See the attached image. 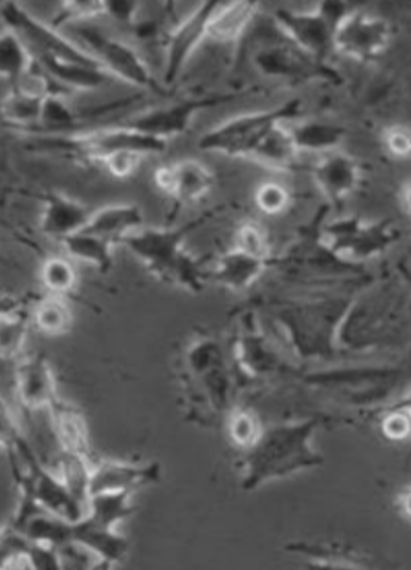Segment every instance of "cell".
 <instances>
[{
	"instance_id": "cell-1",
	"label": "cell",
	"mask_w": 411,
	"mask_h": 570,
	"mask_svg": "<svg viewBox=\"0 0 411 570\" xmlns=\"http://www.w3.org/2000/svg\"><path fill=\"white\" fill-rule=\"evenodd\" d=\"M214 212L176 227H143L121 245L144 264L151 275L168 284L193 292L203 289L205 273L202 263L186 249L189 235L208 222Z\"/></svg>"
},
{
	"instance_id": "cell-2",
	"label": "cell",
	"mask_w": 411,
	"mask_h": 570,
	"mask_svg": "<svg viewBox=\"0 0 411 570\" xmlns=\"http://www.w3.org/2000/svg\"><path fill=\"white\" fill-rule=\"evenodd\" d=\"M315 421L302 425L278 426L263 432L245 456L244 488L254 490L264 481L319 465L320 456L310 450L309 439Z\"/></svg>"
},
{
	"instance_id": "cell-3",
	"label": "cell",
	"mask_w": 411,
	"mask_h": 570,
	"mask_svg": "<svg viewBox=\"0 0 411 570\" xmlns=\"http://www.w3.org/2000/svg\"><path fill=\"white\" fill-rule=\"evenodd\" d=\"M301 114V99H292L273 109L234 117L205 132L198 140V148L215 155L248 160L275 126L296 120Z\"/></svg>"
},
{
	"instance_id": "cell-4",
	"label": "cell",
	"mask_w": 411,
	"mask_h": 570,
	"mask_svg": "<svg viewBox=\"0 0 411 570\" xmlns=\"http://www.w3.org/2000/svg\"><path fill=\"white\" fill-rule=\"evenodd\" d=\"M47 148L62 155L80 158L88 163L101 164L116 151H138L146 157L167 150V142L137 131L130 126H110L85 132L45 134Z\"/></svg>"
},
{
	"instance_id": "cell-5",
	"label": "cell",
	"mask_w": 411,
	"mask_h": 570,
	"mask_svg": "<svg viewBox=\"0 0 411 570\" xmlns=\"http://www.w3.org/2000/svg\"><path fill=\"white\" fill-rule=\"evenodd\" d=\"M346 13L345 0H321L311 11L278 10L275 23L287 42L324 62L334 51V35Z\"/></svg>"
},
{
	"instance_id": "cell-6",
	"label": "cell",
	"mask_w": 411,
	"mask_h": 570,
	"mask_svg": "<svg viewBox=\"0 0 411 570\" xmlns=\"http://www.w3.org/2000/svg\"><path fill=\"white\" fill-rule=\"evenodd\" d=\"M90 22H80L76 33L80 45L96 57L111 78L139 90L163 94L164 85L156 79L149 65L131 45L90 26Z\"/></svg>"
},
{
	"instance_id": "cell-7",
	"label": "cell",
	"mask_w": 411,
	"mask_h": 570,
	"mask_svg": "<svg viewBox=\"0 0 411 570\" xmlns=\"http://www.w3.org/2000/svg\"><path fill=\"white\" fill-rule=\"evenodd\" d=\"M398 230L386 220H368L345 216L326 223L321 232L322 245L344 261H368L383 254L395 243Z\"/></svg>"
},
{
	"instance_id": "cell-8",
	"label": "cell",
	"mask_w": 411,
	"mask_h": 570,
	"mask_svg": "<svg viewBox=\"0 0 411 570\" xmlns=\"http://www.w3.org/2000/svg\"><path fill=\"white\" fill-rule=\"evenodd\" d=\"M244 94L246 91L211 94V96L158 106V108L145 110L143 114L134 116L125 125L168 144L169 139L185 134L202 111L232 102L234 99L243 97Z\"/></svg>"
},
{
	"instance_id": "cell-9",
	"label": "cell",
	"mask_w": 411,
	"mask_h": 570,
	"mask_svg": "<svg viewBox=\"0 0 411 570\" xmlns=\"http://www.w3.org/2000/svg\"><path fill=\"white\" fill-rule=\"evenodd\" d=\"M392 43L390 22L381 17L349 11L334 35L333 50L362 63L378 61Z\"/></svg>"
},
{
	"instance_id": "cell-10",
	"label": "cell",
	"mask_w": 411,
	"mask_h": 570,
	"mask_svg": "<svg viewBox=\"0 0 411 570\" xmlns=\"http://www.w3.org/2000/svg\"><path fill=\"white\" fill-rule=\"evenodd\" d=\"M223 0H204L198 8L169 32L164 55L163 85L173 86L204 42L211 21Z\"/></svg>"
},
{
	"instance_id": "cell-11",
	"label": "cell",
	"mask_w": 411,
	"mask_h": 570,
	"mask_svg": "<svg viewBox=\"0 0 411 570\" xmlns=\"http://www.w3.org/2000/svg\"><path fill=\"white\" fill-rule=\"evenodd\" d=\"M153 180L163 194L176 203L187 205L208 197L214 189L216 176L207 164L196 158H184L157 167Z\"/></svg>"
},
{
	"instance_id": "cell-12",
	"label": "cell",
	"mask_w": 411,
	"mask_h": 570,
	"mask_svg": "<svg viewBox=\"0 0 411 570\" xmlns=\"http://www.w3.org/2000/svg\"><path fill=\"white\" fill-rule=\"evenodd\" d=\"M311 174L316 189L332 205H342L354 196L363 178L361 163L339 149L321 155Z\"/></svg>"
},
{
	"instance_id": "cell-13",
	"label": "cell",
	"mask_w": 411,
	"mask_h": 570,
	"mask_svg": "<svg viewBox=\"0 0 411 570\" xmlns=\"http://www.w3.org/2000/svg\"><path fill=\"white\" fill-rule=\"evenodd\" d=\"M261 73L275 79L305 80L326 75L324 62L305 55L295 45L262 47L254 57Z\"/></svg>"
},
{
	"instance_id": "cell-14",
	"label": "cell",
	"mask_w": 411,
	"mask_h": 570,
	"mask_svg": "<svg viewBox=\"0 0 411 570\" xmlns=\"http://www.w3.org/2000/svg\"><path fill=\"white\" fill-rule=\"evenodd\" d=\"M92 212L84 203L62 193L47 196L40 212L39 227L46 237L61 240L85 230Z\"/></svg>"
},
{
	"instance_id": "cell-15",
	"label": "cell",
	"mask_w": 411,
	"mask_h": 570,
	"mask_svg": "<svg viewBox=\"0 0 411 570\" xmlns=\"http://www.w3.org/2000/svg\"><path fill=\"white\" fill-rule=\"evenodd\" d=\"M160 465L150 463L135 466L130 463L102 462L92 466L88 493L90 497L104 492H134L138 488L160 480Z\"/></svg>"
},
{
	"instance_id": "cell-16",
	"label": "cell",
	"mask_w": 411,
	"mask_h": 570,
	"mask_svg": "<svg viewBox=\"0 0 411 570\" xmlns=\"http://www.w3.org/2000/svg\"><path fill=\"white\" fill-rule=\"evenodd\" d=\"M35 58L47 76L67 91H94L115 80L101 65L67 61L46 56Z\"/></svg>"
},
{
	"instance_id": "cell-17",
	"label": "cell",
	"mask_w": 411,
	"mask_h": 570,
	"mask_svg": "<svg viewBox=\"0 0 411 570\" xmlns=\"http://www.w3.org/2000/svg\"><path fill=\"white\" fill-rule=\"evenodd\" d=\"M144 210L133 203L107 205L92 212L85 230L101 235L116 245L144 227Z\"/></svg>"
},
{
	"instance_id": "cell-18",
	"label": "cell",
	"mask_w": 411,
	"mask_h": 570,
	"mask_svg": "<svg viewBox=\"0 0 411 570\" xmlns=\"http://www.w3.org/2000/svg\"><path fill=\"white\" fill-rule=\"evenodd\" d=\"M16 392L26 407L39 410L52 407L57 402L56 384L49 364L42 360H29L16 370Z\"/></svg>"
},
{
	"instance_id": "cell-19",
	"label": "cell",
	"mask_w": 411,
	"mask_h": 570,
	"mask_svg": "<svg viewBox=\"0 0 411 570\" xmlns=\"http://www.w3.org/2000/svg\"><path fill=\"white\" fill-rule=\"evenodd\" d=\"M262 0H232L222 4L211 21L207 40L217 45L238 42L260 13Z\"/></svg>"
},
{
	"instance_id": "cell-20",
	"label": "cell",
	"mask_w": 411,
	"mask_h": 570,
	"mask_svg": "<svg viewBox=\"0 0 411 570\" xmlns=\"http://www.w3.org/2000/svg\"><path fill=\"white\" fill-rule=\"evenodd\" d=\"M270 261L243 254L232 248L217 258L209 278L232 291H245L266 272Z\"/></svg>"
},
{
	"instance_id": "cell-21",
	"label": "cell",
	"mask_w": 411,
	"mask_h": 570,
	"mask_svg": "<svg viewBox=\"0 0 411 570\" xmlns=\"http://www.w3.org/2000/svg\"><path fill=\"white\" fill-rule=\"evenodd\" d=\"M287 122L275 126L252 153L248 160L270 170H277V173H286V170L295 168L301 151L293 142Z\"/></svg>"
},
{
	"instance_id": "cell-22",
	"label": "cell",
	"mask_w": 411,
	"mask_h": 570,
	"mask_svg": "<svg viewBox=\"0 0 411 570\" xmlns=\"http://www.w3.org/2000/svg\"><path fill=\"white\" fill-rule=\"evenodd\" d=\"M293 121V120H292ZM291 122V121H290ZM290 131L299 151L325 153L337 150L345 139V129L321 120H307L290 126Z\"/></svg>"
},
{
	"instance_id": "cell-23",
	"label": "cell",
	"mask_w": 411,
	"mask_h": 570,
	"mask_svg": "<svg viewBox=\"0 0 411 570\" xmlns=\"http://www.w3.org/2000/svg\"><path fill=\"white\" fill-rule=\"evenodd\" d=\"M35 65H37V58L26 40L13 28L4 27L0 31V80L11 81L14 85Z\"/></svg>"
},
{
	"instance_id": "cell-24",
	"label": "cell",
	"mask_w": 411,
	"mask_h": 570,
	"mask_svg": "<svg viewBox=\"0 0 411 570\" xmlns=\"http://www.w3.org/2000/svg\"><path fill=\"white\" fill-rule=\"evenodd\" d=\"M66 255L70 261H78L90 264V266L101 269H109L114 263L115 243L87 230H81L70 237L62 239L61 243Z\"/></svg>"
},
{
	"instance_id": "cell-25",
	"label": "cell",
	"mask_w": 411,
	"mask_h": 570,
	"mask_svg": "<svg viewBox=\"0 0 411 570\" xmlns=\"http://www.w3.org/2000/svg\"><path fill=\"white\" fill-rule=\"evenodd\" d=\"M46 98L13 86L0 102V114L11 126L33 129L42 119Z\"/></svg>"
},
{
	"instance_id": "cell-26",
	"label": "cell",
	"mask_w": 411,
	"mask_h": 570,
	"mask_svg": "<svg viewBox=\"0 0 411 570\" xmlns=\"http://www.w3.org/2000/svg\"><path fill=\"white\" fill-rule=\"evenodd\" d=\"M131 493L104 492L90 497L84 519L99 528L115 529L120 521L133 514Z\"/></svg>"
},
{
	"instance_id": "cell-27",
	"label": "cell",
	"mask_w": 411,
	"mask_h": 570,
	"mask_svg": "<svg viewBox=\"0 0 411 570\" xmlns=\"http://www.w3.org/2000/svg\"><path fill=\"white\" fill-rule=\"evenodd\" d=\"M33 321L40 332L58 336L69 331L72 314L62 296L50 295L35 308Z\"/></svg>"
},
{
	"instance_id": "cell-28",
	"label": "cell",
	"mask_w": 411,
	"mask_h": 570,
	"mask_svg": "<svg viewBox=\"0 0 411 570\" xmlns=\"http://www.w3.org/2000/svg\"><path fill=\"white\" fill-rule=\"evenodd\" d=\"M42 284L50 295L66 296L78 284V273L68 256H51L47 258L40 273Z\"/></svg>"
},
{
	"instance_id": "cell-29",
	"label": "cell",
	"mask_w": 411,
	"mask_h": 570,
	"mask_svg": "<svg viewBox=\"0 0 411 570\" xmlns=\"http://www.w3.org/2000/svg\"><path fill=\"white\" fill-rule=\"evenodd\" d=\"M233 248L243 252V254L272 262V243H270L267 232L257 222L241 223L236 234H234Z\"/></svg>"
},
{
	"instance_id": "cell-30",
	"label": "cell",
	"mask_w": 411,
	"mask_h": 570,
	"mask_svg": "<svg viewBox=\"0 0 411 570\" xmlns=\"http://www.w3.org/2000/svg\"><path fill=\"white\" fill-rule=\"evenodd\" d=\"M28 323L13 313L0 315V360H16L26 346Z\"/></svg>"
},
{
	"instance_id": "cell-31",
	"label": "cell",
	"mask_w": 411,
	"mask_h": 570,
	"mask_svg": "<svg viewBox=\"0 0 411 570\" xmlns=\"http://www.w3.org/2000/svg\"><path fill=\"white\" fill-rule=\"evenodd\" d=\"M255 205L263 215L275 217L286 214L292 205V193L278 181H263L255 191Z\"/></svg>"
},
{
	"instance_id": "cell-32",
	"label": "cell",
	"mask_w": 411,
	"mask_h": 570,
	"mask_svg": "<svg viewBox=\"0 0 411 570\" xmlns=\"http://www.w3.org/2000/svg\"><path fill=\"white\" fill-rule=\"evenodd\" d=\"M228 432L234 443L249 450L261 439L263 429L256 415L249 410H241L228 422Z\"/></svg>"
},
{
	"instance_id": "cell-33",
	"label": "cell",
	"mask_w": 411,
	"mask_h": 570,
	"mask_svg": "<svg viewBox=\"0 0 411 570\" xmlns=\"http://www.w3.org/2000/svg\"><path fill=\"white\" fill-rule=\"evenodd\" d=\"M104 16L102 0H61V13L55 23H80Z\"/></svg>"
},
{
	"instance_id": "cell-34",
	"label": "cell",
	"mask_w": 411,
	"mask_h": 570,
	"mask_svg": "<svg viewBox=\"0 0 411 570\" xmlns=\"http://www.w3.org/2000/svg\"><path fill=\"white\" fill-rule=\"evenodd\" d=\"M381 145L386 155L393 160H411V127L407 125H391L381 134Z\"/></svg>"
},
{
	"instance_id": "cell-35",
	"label": "cell",
	"mask_w": 411,
	"mask_h": 570,
	"mask_svg": "<svg viewBox=\"0 0 411 570\" xmlns=\"http://www.w3.org/2000/svg\"><path fill=\"white\" fill-rule=\"evenodd\" d=\"M145 157L146 156L140 155L138 151H116L114 155L105 158L101 166L107 169V173L114 176V178L128 179L143 166Z\"/></svg>"
},
{
	"instance_id": "cell-36",
	"label": "cell",
	"mask_w": 411,
	"mask_h": 570,
	"mask_svg": "<svg viewBox=\"0 0 411 570\" xmlns=\"http://www.w3.org/2000/svg\"><path fill=\"white\" fill-rule=\"evenodd\" d=\"M102 8L111 21L133 27L138 22L140 0H102Z\"/></svg>"
},
{
	"instance_id": "cell-37",
	"label": "cell",
	"mask_w": 411,
	"mask_h": 570,
	"mask_svg": "<svg viewBox=\"0 0 411 570\" xmlns=\"http://www.w3.org/2000/svg\"><path fill=\"white\" fill-rule=\"evenodd\" d=\"M383 431L385 436L395 440H403L411 434V416L408 411L401 409V411H393V413L386 416L383 423Z\"/></svg>"
},
{
	"instance_id": "cell-38",
	"label": "cell",
	"mask_w": 411,
	"mask_h": 570,
	"mask_svg": "<svg viewBox=\"0 0 411 570\" xmlns=\"http://www.w3.org/2000/svg\"><path fill=\"white\" fill-rule=\"evenodd\" d=\"M398 204L399 208L403 212V215L411 220V179L404 181L398 190Z\"/></svg>"
},
{
	"instance_id": "cell-39",
	"label": "cell",
	"mask_w": 411,
	"mask_h": 570,
	"mask_svg": "<svg viewBox=\"0 0 411 570\" xmlns=\"http://www.w3.org/2000/svg\"><path fill=\"white\" fill-rule=\"evenodd\" d=\"M398 508L402 511L404 517L411 520V487L399 493Z\"/></svg>"
},
{
	"instance_id": "cell-40",
	"label": "cell",
	"mask_w": 411,
	"mask_h": 570,
	"mask_svg": "<svg viewBox=\"0 0 411 570\" xmlns=\"http://www.w3.org/2000/svg\"><path fill=\"white\" fill-rule=\"evenodd\" d=\"M13 313V304L9 299L0 298V315Z\"/></svg>"
},
{
	"instance_id": "cell-41",
	"label": "cell",
	"mask_w": 411,
	"mask_h": 570,
	"mask_svg": "<svg viewBox=\"0 0 411 570\" xmlns=\"http://www.w3.org/2000/svg\"><path fill=\"white\" fill-rule=\"evenodd\" d=\"M164 9H166L168 14L175 13L176 4H178L179 0H162Z\"/></svg>"
},
{
	"instance_id": "cell-42",
	"label": "cell",
	"mask_w": 411,
	"mask_h": 570,
	"mask_svg": "<svg viewBox=\"0 0 411 570\" xmlns=\"http://www.w3.org/2000/svg\"><path fill=\"white\" fill-rule=\"evenodd\" d=\"M402 410L408 411V413L411 416V399H409V401L403 404V409Z\"/></svg>"
},
{
	"instance_id": "cell-43",
	"label": "cell",
	"mask_w": 411,
	"mask_h": 570,
	"mask_svg": "<svg viewBox=\"0 0 411 570\" xmlns=\"http://www.w3.org/2000/svg\"><path fill=\"white\" fill-rule=\"evenodd\" d=\"M0 409L6 410V403H4V401H3L2 395H0Z\"/></svg>"
}]
</instances>
